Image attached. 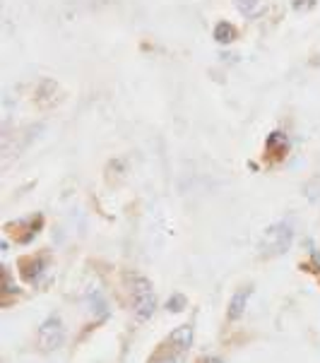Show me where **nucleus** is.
<instances>
[{"instance_id": "20e7f679", "label": "nucleus", "mask_w": 320, "mask_h": 363, "mask_svg": "<svg viewBox=\"0 0 320 363\" xmlns=\"http://www.w3.org/2000/svg\"><path fill=\"white\" fill-rule=\"evenodd\" d=\"M36 342H39L41 352H55V349L63 347L65 342V325L58 315H48L44 323L39 325V332H36Z\"/></svg>"}, {"instance_id": "f03ea898", "label": "nucleus", "mask_w": 320, "mask_h": 363, "mask_svg": "<svg viewBox=\"0 0 320 363\" xmlns=\"http://www.w3.org/2000/svg\"><path fill=\"white\" fill-rule=\"evenodd\" d=\"M133 311H135V318L138 320H150L155 315L157 311V294H155V286L147 277H135L133 279Z\"/></svg>"}, {"instance_id": "0eeeda50", "label": "nucleus", "mask_w": 320, "mask_h": 363, "mask_svg": "<svg viewBox=\"0 0 320 363\" xmlns=\"http://www.w3.org/2000/svg\"><path fill=\"white\" fill-rule=\"evenodd\" d=\"M198 363H221L219 356H205V359H200Z\"/></svg>"}, {"instance_id": "f257e3e1", "label": "nucleus", "mask_w": 320, "mask_h": 363, "mask_svg": "<svg viewBox=\"0 0 320 363\" xmlns=\"http://www.w3.org/2000/svg\"><path fill=\"white\" fill-rule=\"evenodd\" d=\"M195 328L193 325H181L171 332L166 340L159 344V349L152 354L150 363H186V356L193 347Z\"/></svg>"}, {"instance_id": "423d86ee", "label": "nucleus", "mask_w": 320, "mask_h": 363, "mask_svg": "<svg viewBox=\"0 0 320 363\" xmlns=\"http://www.w3.org/2000/svg\"><path fill=\"white\" fill-rule=\"evenodd\" d=\"M183 308H186V298H183L181 294L171 296V298H169V303H166V311H169V313H181Z\"/></svg>"}, {"instance_id": "39448f33", "label": "nucleus", "mask_w": 320, "mask_h": 363, "mask_svg": "<svg viewBox=\"0 0 320 363\" xmlns=\"http://www.w3.org/2000/svg\"><path fill=\"white\" fill-rule=\"evenodd\" d=\"M250 296H253V286H243V289H238V291L233 294L231 301H229V311H226V318H229V320H238V318H243L245 308H248V301H250Z\"/></svg>"}, {"instance_id": "7ed1b4c3", "label": "nucleus", "mask_w": 320, "mask_h": 363, "mask_svg": "<svg viewBox=\"0 0 320 363\" xmlns=\"http://www.w3.org/2000/svg\"><path fill=\"white\" fill-rule=\"evenodd\" d=\"M294 238V229L289 224H272L267 226L265 233H263V241H260V250L265 257H275L282 255L285 250L292 245Z\"/></svg>"}]
</instances>
